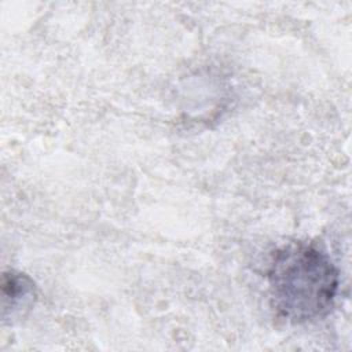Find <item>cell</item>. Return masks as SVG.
<instances>
[{"mask_svg": "<svg viewBox=\"0 0 352 352\" xmlns=\"http://www.w3.org/2000/svg\"><path fill=\"white\" fill-rule=\"evenodd\" d=\"M34 297V283L29 276L16 271H4L1 275L3 319L15 315Z\"/></svg>", "mask_w": 352, "mask_h": 352, "instance_id": "obj_2", "label": "cell"}, {"mask_svg": "<svg viewBox=\"0 0 352 352\" xmlns=\"http://www.w3.org/2000/svg\"><path fill=\"white\" fill-rule=\"evenodd\" d=\"M267 280L274 309L282 318L301 323L330 311L338 292L340 272L322 250L293 243L275 252Z\"/></svg>", "mask_w": 352, "mask_h": 352, "instance_id": "obj_1", "label": "cell"}]
</instances>
